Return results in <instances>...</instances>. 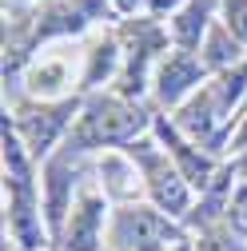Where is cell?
Returning <instances> with one entry per match:
<instances>
[{"instance_id": "1", "label": "cell", "mask_w": 247, "mask_h": 251, "mask_svg": "<svg viewBox=\"0 0 247 251\" xmlns=\"http://www.w3.org/2000/svg\"><path fill=\"white\" fill-rule=\"evenodd\" d=\"M148 128V116L128 100H96L84 116L68 148H100V144H128Z\"/></svg>"}, {"instance_id": "2", "label": "cell", "mask_w": 247, "mask_h": 251, "mask_svg": "<svg viewBox=\"0 0 247 251\" xmlns=\"http://www.w3.org/2000/svg\"><path fill=\"white\" fill-rule=\"evenodd\" d=\"M132 155L144 164V172L151 179V196H156V203L168 215H179L183 207H188V187H183V176L172 168V160H168L164 151H156L151 144H132Z\"/></svg>"}, {"instance_id": "3", "label": "cell", "mask_w": 247, "mask_h": 251, "mask_svg": "<svg viewBox=\"0 0 247 251\" xmlns=\"http://www.w3.org/2000/svg\"><path fill=\"white\" fill-rule=\"evenodd\" d=\"M203 60H196L188 48H175L164 64H160V76H156V92H160V100L164 104H179L188 92L203 80Z\"/></svg>"}, {"instance_id": "4", "label": "cell", "mask_w": 247, "mask_h": 251, "mask_svg": "<svg viewBox=\"0 0 247 251\" xmlns=\"http://www.w3.org/2000/svg\"><path fill=\"white\" fill-rule=\"evenodd\" d=\"M76 112V100H64L56 108H32V112H20V132L28 140V151H48V144L64 132L68 116Z\"/></svg>"}, {"instance_id": "5", "label": "cell", "mask_w": 247, "mask_h": 251, "mask_svg": "<svg viewBox=\"0 0 247 251\" xmlns=\"http://www.w3.org/2000/svg\"><path fill=\"white\" fill-rule=\"evenodd\" d=\"M211 32V0H188L175 16H172V40L175 48H199L203 36Z\"/></svg>"}, {"instance_id": "6", "label": "cell", "mask_w": 247, "mask_h": 251, "mask_svg": "<svg viewBox=\"0 0 247 251\" xmlns=\"http://www.w3.org/2000/svg\"><path fill=\"white\" fill-rule=\"evenodd\" d=\"M100 224H104V203H100L96 196H84L80 207L72 211L68 247H72V251H96V243H100Z\"/></svg>"}, {"instance_id": "7", "label": "cell", "mask_w": 247, "mask_h": 251, "mask_svg": "<svg viewBox=\"0 0 247 251\" xmlns=\"http://www.w3.org/2000/svg\"><path fill=\"white\" fill-rule=\"evenodd\" d=\"M235 60H239V40H235V32H231L223 20L211 24V32L203 36V68L227 72V68H235Z\"/></svg>"}, {"instance_id": "8", "label": "cell", "mask_w": 247, "mask_h": 251, "mask_svg": "<svg viewBox=\"0 0 247 251\" xmlns=\"http://www.w3.org/2000/svg\"><path fill=\"white\" fill-rule=\"evenodd\" d=\"M68 155H60V160L48 164V219H52V227H60V215H64V203H68V187H72V179H68L72 160Z\"/></svg>"}, {"instance_id": "9", "label": "cell", "mask_w": 247, "mask_h": 251, "mask_svg": "<svg viewBox=\"0 0 247 251\" xmlns=\"http://www.w3.org/2000/svg\"><path fill=\"white\" fill-rule=\"evenodd\" d=\"M116 60H120V52H116V40H104V44H96L92 48V64H88V72H84V88H96L112 68H116Z\"/></svg>"}, {"instance_id": "10", "label": "cell", "mask_w": 247, "mask_h": 251, "mask_svg": "<svg viewBox=\"0 0 247 251\" xmlns=\"http://www.w3.org/2000/svg\"><path fill=\"white\" fill-rule=\"evenodd\" d=\"M223 24L235 32L239 44H247V0H223Z\"/></svg>"}, {"instance_id": "11", "label": "cell", "mask_w": 247, "mask_h": 251, "mask_svg": "<svg viewBox=\"0 0 247 251\" xmlns=\"http://www.w3.org/2000/svg\"><path fill=\"white\" fill-rule=\"evenodd\" d=\"M227 219H231V227H235V231L247 235V187H239L235 200L227 203Z\"/></svg>"}, {"instance_id": "12", "label": "cell", "mask_w": 247, "mask_h": 251, "mask_svg": "<svg viewBox=\"0 0 247 251\" xmlns=\"http://www.w3.org/2000/svg\"><path fill=\"white\" fill-rule=\"evenodd\" d=\"M183 4H188V0H148V12L151 16H164L168 8H183Z\"/></svg>"}, {"instance_id": "13", "label": "cell", "mask_w": 247, "mask_h": 251, "mask_svg": "<svg viewBox=\"0 0 247 251\" xmlns=\"http://www.w3.org/2000/svg\"><path fill=\"white\" fill-rule=\"evenodd\" d=\"M199 251H239V247H231V243H223V239L207 235V239H199Z\"/></svg>"}, {"instance_id": "14", "label": "cell", "mask_w": 247, "mask_h": 251, "mask_svg": "<svg viewBox=\"0 0 247 251\" xmlns=\"http://www.w3.org/2000/svg\"><path fill=\"white\" fill-rule=\"evenodd\" d=\"M140 4H148V0H116V12H136Z\"/></svg>"}, {"instance_id": "15", "label": "cell", "mask_w": 247, "mask_h": 251, "mask_svg": "<svg viewBox=\"0 0 247 251\" xmlns=\"http://www.w3.org/2000/svg\"><path fill=\"white\" fill-rule=\"evenodd\" d=\"M12 4H20V0H12Z\"/></svg>"}, {"instance_id": "16", "label": "cell", "mask_w": 247, "mask_h": 251, "mask_svg": "<svg viewBox=\"0 0 247 251\" xmlns=\"http://www.w3.org/2000/svg\"><path fill=\"white\" fill-rule=\"evenodd\" d=\"M243 168H247V160H243Z\"/></svg>"}]
</instances>
